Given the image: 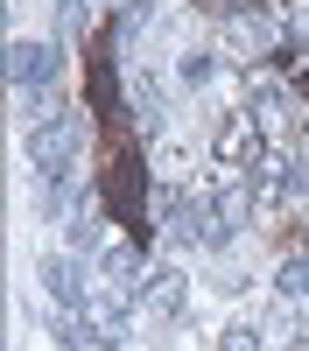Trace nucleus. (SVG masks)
I'll return each mask as SVG.
<instances>
[{
	"mask_svg": "<svg viewBox=\"0 0 309 351\" xmlns=\"http://www.w3.org/2000/svg\"><path fill=\"white\" fill-rule=\"evenodd\" d=\"M84 141H92V120L84 112H49V120L28 127V169L56 183V176H71V162L84 155Z\"/></svg>",
	"mask_w": 309,
	"mask_h": 351,
	"instance_id": "obj_1",
	"label": "nucleus"
},
{
	"mask_svg": "<svg viewBox=\"0 0 309 351\" xmlns=\"http://www.w3.org/2000/svg\"><path fill=\"white\" fill-rule=\"evenodd\" d=\"M56 71H64V64H56V43H28V36H14L8 43V84H14V92H21V106L28 112H36V120H49V84H56Z\"/></svg>",
	"mask_w": 309,
	"mask_h": 351,
	"instance_id": "obj_2",
	"label": "nucleus"
},
{
	"mask_svg": "<svg viewBox=\"0 0 309 351\" xmlns=\"http://www.w3.org/2000/svg\"><path fill=\"white\" fill-rule=\"evenodd\" d=\"M36 281H42V295H49V302H64L71 316H92V281H84L77 260L42 253V260H36Z\"/></svg>",
	"mask_w": 309,
	"mask_h": 351,
	"instance_id": "obj_3",
	"label": "nucleus"
},
{
	"mask_svg": "<svg viewBox=\"0 0 309 351\" xmlns=\"http://www.w3.org/2000/svg\"><path fill=\"white\" fill-rule=\"evenodd\" d=\"M140 302H148L155 316H183V302H190L183 267H155V274H148V288H140Z\"/></svg>",
	"mask_w": 309,
	"mask_h": 351,
	"instance_id": "obj_4",
	"label": "nucleus"
},
{
	"mask_svg": "<svg viewBox=\"0 0 309 351\" xmlns=\"http://www.w3.org/2000/svg\"><path fill=\"white\" fill-rule=\"evenodd\" d=\"M56 344L64 351H120V330H106L99 316H64V324H56Z\"/></svg>",
	"mask_w": 309,
	"mask_h": 351,
	"instance_id": "obj_5",
	"label": "nucleus"
},
{
	"mask_svg": "<svg viewBox=\"0 0 309 351\" xmlns=\"http://www.w3.org/2000/svg\"><path fill=\"white\" fill-rule=\"evenodd\" d=\"M99 225H106V218H99V204H92V197H77L64 232H71V246H77V253H92V246H99Z\"/></svg>",
	"mask_w": 309,
	"mask_h": 351,
	"instance_id": "obj_6",
	"label": "nucleus"
},
{
	"mask_svg": "<svg viewBox=\"0 0 309 351\" xmlns=\"http://www.w3.org/2000/svg\"><path fill=\"white\" fill-rule=\"evenodd\" d=\"M274 288H281L288 302H309V253H295L288 267H281V281H274Z\"/></svg>",
	"mask_w": 309,
	"mask_h": 351,
	"instance_id": "obj_7",
	"label": "nucleus"
},
{
	"mask_svg": "<svg viewBox=\"0 0 309 351\" xmlns=\"http://www.w3.org/2000/svg\"><path fill=\"white\" fill-rule=\"evenodd\" d=\"M218 351H267V344H260V330H253V324H232V330L218 337Z\"/></svg>",
	"mask_w": 309,
	"mask_h": 351,
	"instance_id": "obj_8",
	"label": "nucleus"
},
{
	"mask_svg": "<svg viewBox=\"0 0 309 351\" xmlns=\"http://www.w3.org/2000/svg\"><path fill=\"white\" fill-rule=\"evenodd\" d=\"M183 77H190V84L218 77V56H211V49H190V56H183Z\"/></svg>",
	"mask_w": 309,
	"mask_h": 351,
	"instance_id": "obj_9",
	"label": "nucleus"
}]
</instances>
